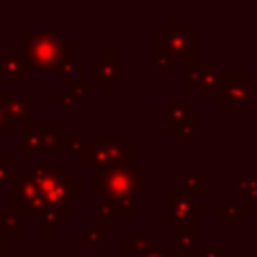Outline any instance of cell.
<instances>
[{
    "label": "cell",
    "mask_w": 257,
    "mask_h": 257,
    "mask_svg": "<svg viewBox=\"0 0 257 257\" xmlns=\"http://www.w3.org/2000/svg\"><path fill=\"white\" fill-rule=\"evenodd\" d=\"M23 57L27 70H59L63 63L72 61L75 43L63 39L57 32H21Z\"/></svg>",
    "instance_id": "1"
},
{
    "label": "cell",
    "mask_w": 257,
    "mask_h": 257,
    "mask_svg": "<svg viewBox=\"0 0 257 257\" xmlns=\"http://www.w3.org/2000/svg\"><path fill=\"white\" fill-rule=\"evenodd\" d=\"M45 205L61 217H70L75 212V196L84 194V187L75 181V176L63 172L61 165H34L30 172Z\"/></svg>",
    "instance_id": "2"
},
{
    "label": "cell",
    "mask_w": 257,
    "mask_h": 257,
    "mask_svg": "<svg viewBox=\"0 0 257 257\" xmlns=\"http://www.w3.org/2000/svg\"><path fill=\"white\" fill-rule=\"evenodd\" d=\"M147 172V165L142 163H117L108 167L93 169V192L95 196H102L108 203L133 199L136 201L142 192V176Z\"/></svg>",
    "instance_id": "3"
},
{
    "label": "cell",
    "mask_w": 257,
    "mask_h": 257,
    "mask_svg": "<svg viewBox=\"0 0 257 257\" xmlns=\"http://www.w3.org/2000/svg\"><path fill=\"white\" fill-rule=\"evenodd\" d=\"M214 99L223 104L228 113H246L250 104L257 102V81L248 79V75L241 70H219Z\"/></svg>",
    "instance_id": "4"
},
{
    "label": "cell",
    "mask_w": 257,
    "mask_h": 257,
    "mask_svg": "<svg viewBox=\"0 0 257 257\" xmlns=\"http://www.w3.org/2000/svg\"><path fill=\"white\" fill-rule=\"evenodd\" d=\"M156 50L167 52L174 61H194L196 52V23L194 21H172L169 18L154 34Z\"/></svg>",
    "instance_id": "5"
},
{
    "label": "cell",
    "mask_w": 257,
    "mask_h": 257,
    "mask_svg": "<svg viewBox=\"0 0 257 257\" xmlns=\"http://www.w3.org/2000/svg\"><path fill=\"white\" fill-rule=\"evenodd\" d=\"M5 185L12 187V201H9L7 208L12 210L18 217H25V214H41L48 205H45L43 196L39 192V185L34 183V178L27 174V176H21V174H12L9 181Z\"/></svg>",
    "instance_id": "6"
},
{
    "label": "cell",
    "mask_w": 257,
    "mask_h": 257,
    "mask_svg": "<svg viewBox=\"0 0 257 257\" xmlns=\"http://www.w3.org/2000/svg\"><path fill=\"white\" fill-rule=\"evenodd\" d=\"M23 154H41V151H52L57 147L59 138L63 136L61 124L52 122V124H36V122H27L21 126Z\"/></svg>",
    "instance_id": "7"
},
{
    "label": "cell",
    "mask_w": 257,
    "mask_h": 257,
    "mask_svg": "<svg viewBox=\"0 0 257 257\" xmlns=\"http://www.w3.org/2000/svg\"><path fill=\"white\" fill-rule=\"evenodd\" d=\"M97 81L104 93H113L120 81H124V63L115 57L113 50H106L97 61H93V84Z\"/></svg>",
    "instance_id": "8"
},
{
    "label": "cell",
    "mask_w": 257,
    "mask_h": 257,
    "mask_svg": "<svg viewBox=\"0 0 257 257\" xmlns=\"http://www.w3.org/2000/svg\"><path fill=\"white\" fill-rule=\"evenodd\" d=\"M185 90L187 93H210L214 90L219 79V66L217 61H192L185 63Z\"/></svg>",
    "instance_id": "9"
},
{
    "label": "cell",
    "mask_w": 257,
    "mask_h": 257,
    "mask_svg": "<svg viewBox=\"0 0 257 257\" xmlns=\"http://www.w3.org/2000/svg\"><path fill=\"white\" fill-rule=\"evenodd\" d=\"M194 201L181 194L165 196V226L169 228H187L194 226Z\"/></svg>",
    "instance_id": "10"
},
{
    "label": "cell",
    "mask_w": 257,
    "mask_h": 257,
    "mask_svg": "<svg viewBox=\"0 0 257 257\" xmlns=\"http://www.w3.org/2000/svg\"><path fill=\"white\" fill-rule=\"evenodd\" d=\"M5 111H7L9 122L14 124H27L32 122V93H21V95H7L5 102Z\"/></svg>",
    "instance_id": "11"
},
{
    "label": "cell",
    "mask_w": 257,
    "mask_h": 257,
    "mask_svg": "<svg viewBox=\"0 0 257 257\" xmlns=\"http://www.w3.org/2000/svg\"><path fill=\"white\" fill-rule=\"evenodd\" d=\"M174 185H176V192L174 194L181 196H203L205 190H208V176L205 174H176L174 176Z\"/></svg>",
    "instance_id": "12"
},
{
    "label": "cell",
    "mask_w": 257,
    "mask_h": 257,
    "mask_svg": "<svg viewBox=\"0 0 257 257\" xmlns=\"http://www.w3.org/2000/svg\"><path fill=\"white\" fill-rule=\"evenodd\" d=\"M27 72L23 52H3L0 54V81H21Z\"/></svg>",
    "instance_id": "13"
},
{
    "label": "cell",
    "mask_w": 257,
    "mask_h": 257,
    "mask_svg": "<svg viewBox=\"0 0 257 257\" xmlns=\"http://www.w3.org/2000/svg\"><path fill=\"white\" fill-rule=\"evenodd\" d=\"M167 120L174 124H196V104L194 102H167L165 104Z\"/></svg>",
    "instance_id": "14"
},
{
    "label": "cell",
    "mask_w": 257,
    "mask_h": 257,
    "mask_svg": "<svg viewBox=\"0 0 257 257\" xmlns=\"http://www.w3.org/2000/svg\"><path fill=\"white\" fill-rule=\"evenodd\" d=\"M154 246H158L154 235H126L122 239L124 257H142L145 253H149Z\"/></svg>",
    "instance_id": "15"
},
{
    "label": "cell",
    "mask_w": 257,
    "mask_h": 257,
    "mask_svg": "<svg viewBox=\"0 0 257 257\" xmlns=\"http://www.w3.org/2000/svg\"><path fill=\"white\" fill-rule=\"evenodd\" d=\"M176 232V244L172 246L174 255H192L196 248V228L187 226V228H174Z\"/></svg>",
    "instance_id": "16"
},
{
    "label": "cell",
    "mask_w": 257,
    "mask_h": 257,
    "mask_svg": "<svg viewBox=\"0 0 257 257\" xmlns=\"http://www.w3.org/2000/svg\"><path fill=\"white\" fill-rule=\"evenodd\" d=\"M84 147H86V140L81 133H63L59 138L57 147L52 149V154H79L81 156Z\"/></svg>",
    "instance_id": "17"
},
{
    "label": "cell",
    "mask_w": 257,
    "mask_h": 257,
    "mask_svg": "<svg viewBox=\"0 0 257 257\" xmlns=\"http://www.w3.org/2000/svg\"><path fill=\"white\" fill-rule=\"evenodd\" d=\"M115 217H117V210L113 203H108V201H99L97 205H95L93 210V226L97 228H108L115 223Z\"/></svg>",
    "instance_id": "18"
},
{
    "label": "cell",
    "mask_w": 257,
    "mask_h": 257,
    "mask_svg": "<svg viewBox=\"0 0 257 257\" xmlns=\"http://www.w3.org/2000/svg\"><path fill=\"white\" fill-rule=\"evenodd\" d=\"M214 212L219 214V217L226 219V223L230 228H235L237 223H239L241 217H246V212H248V205L246 203H219L217 208H214Z\"/></svg>",
    "instance_id": "19"
},
{
    "label": "cell",
    "mask_w": 257,
    "mask_h": 257,
    "mask_svg": "<svg viewBox=\"0 0 257 257\" xmlns=\"http://www.w3.org/2000/svg\"><path fill=\"white\" fill-rule=\"evenodd\" d=\"M235 190H237V194L244 196L246 201L257 203V174H244V176H237Z\"/></svg>",
    "instance_id": "20"
},
{
    "label": "cell",
    "mask_w": 257,
    "mask_h": 257,
    "mask_svg": "<svg viewBox=\"0 0 257 257\" xmlns=\"http://www.w3.org/2000/svg\"><path fill=\"white\" fill-rule=\"evenodd\" d=\"M0 214H3V219H0V223H3V237L12 239V237L21 235L23 226H21V217H18V214H14L7 205H3V208H0Z\"/></svg>",
    "instance_id": "21"
},
{
    "label": "cell",
    "mask_w": 257,
    "mask_h": 257,
    "mask_svg": "<svg viewBox=\"0 0 257 257\" xmlns=\"http://www.w3.org/2000/svg\"><path fill=\"white\" fill-rule=\"evenodd\" d=\"M172 136L176 138V142H181V145H192V142L196 140V133H194V126L192 124H174L172 122Z\"/></svg>",
    "instance_id": "22"
},
{
    "label": "cell",
    "mask_w": 257,
    "mask_h": 257,
    "mask_svg": "<svg viewBox=\"0 0 257 257\" xmlns=\"http://www.w3.org/2000/svg\"><path fill=\"white\" fill-rule=\"evenodd\" d=\"M192 257H230L226 246H196Z\"/></svg>",
    "instance_id": "23"
},
{
    "label": "cell",
    "mask_w": 257,
    "mask_h": 257,
    "mask_svg": "<svg viewBox=\"0 0 257 257\" xmlns=\"http://www.w3.org/2000/svg\"><path fill=\"white\" fill-rule=\"evenodd\" d=\"M59 72H61V79L63 81H75L77 72H84V61H77V59H72V61L63 63V66L59 68Z\"/></svg>",
    "instance_id": "24"
},
{
    "label": "cell",
    "mask_w": 257,
    "mask_h": 257,
    "mask_svg": "<svg viewBox=\"0 0 257 257\" xmlns=\"http://www.w3.org/2000/svg\"><path fill=\"white\" fill-rule=\"evenodd\" d=\"M154 66L158 68L160 72H174V68H176V61H174V59L169 57L167 52H163V50H156V54H154Z\"/></svg>",
    "instance_id": "25"
},
{
    "label": "cell",
    "mask_w": 257,
    "mask_h": 257,
    "mask_svg": "<svg viewBox=\"0 0 257 257\" xmlns=\"http://www.w3.org/2000/svg\"><path fill=\"white\" fill-rule=\"evenodd\" d=\"M84 241L88 246H102L104 241H106V237H104L102 228H97V226H93V223H90V226L84 230Z\"/></svg>",
    "instance_id": "26"
},
{
    "label": "cell",
    "mask_w": 257,
    "mask_h": 257,
    "mask_svg": "<svg viewBox=\"0 0 257 257\" xmlns=\"http://www.w3.org/2000/svg\"><path fill=\"white\" fill-rule=\"evenodd\" d=\"M52 102L61 104L63 111H75L77 104H79V97H75L72 93H54L52 95Z\"/></svg>",
    "instance_id": "27"
},
{
    "label": "cell",
    "mask_w": 257,
    "mask_h": 257,
    "mask_svg": "<svg viewBox=\"0 0 257 257\" xmlns=\"http://www.w3.org/2000/svg\"><path fill=\"white\" fill-rule=\"evenodd\" d=\"M7 95L9 93H0V138L7 136L12 131V122L7 117V111H5V102H7Z\"/></svg>",
    "instance_id": "28"
},
{
    "label": "cell",
    "mask_w": 257,
    "mask_h": 257,
    "mask_svg": "<svg viewBox=\"0 0 257 257\" xmlns=\"http://www.w3.org/2000/svg\"><path fill=\"white\" fill-rule=\"evenodd\" d=\"M12 176V156L9 154H0V185L9 181Z\"/></svg>",
    "instance_id": "29"
},
{
    "label": "cell",
    "mask_w": 257,
    "mask_h": 257,
    "mask_svg": "<svg viewBox=\"0 0 257 257\" xmlns=\"http://www.w3.org/2000/svg\"><path fill=\"white\" fill-rule=\"evenodd\" d=\"M95 90V84L93 81H72V95L75 97H84L86 93H93Z\"/></svg>",
    "instance_id": "30"
},
{
    "label": "cell",
    "mask_w": 257,
    "mask_h": 257,
    "mask_svg": "<svg viewBox=\"0 0 257 257\" xmlns=\"http://www.w3.org/2000/svg\"><path fill=\"white\" fill-rule=\"evenodd\" d=\"M117 210V214H124V217H128V214L136 212V201L133 199H124V201H117V203H113Z\"/></svg>",
    "instance_id": "31"
},
{
    "label": "cell",
    "mask_w": 257,
    "mask_h": 257,
    "mask_svg": "<svg viewBox=\"0 0 257 257\" xmlns=\"http://www.w3.org/2000/svg\"><path fill=\"white\" fill-rule=\"evenodd\" d=\"M142 257H176V255H174L172 246H154L149 253H145Z\"/></svg>",
    "instance_id": "32"
},
{
    "label": "cell",
    "mask_w": 257,
    "mask_h": 257,
    "mask_svg": "<svg viewBox=\"0 0 257 257\" xmlns=\"http://www.w3.org/2000/svg\"><path fill=\"white\" fill-rule=\"evenodd\" d=\"M0 257H12V244L3 235H0Z\"/></svg>",
    "instance_id": "33"
},
{
    "label": "cell",
    "mask_w": 257,
    "mask_h": 257,
    "mask_svg": "<svg viewBox=\"0 0 257 257\" xmlns=\"http://www.w3.org/2000/svg\"><path fill=\"white\" fill-rule=\"evenodd\" d=\"M208 212V208H205L203 203H194V217H201V214Z\"/></svg>",
    "instance_id": "34"
},
{
    "label": "cell",
    "mask_w": 257,
    "mask_h": 257,
    "mask_svg": "<svg viewBox=\"0 0 257 257\" xmlns=\"http://www.w3.org/2000/svg\"><path fill=\"white\" fill-rule=\"evenodd\" d=\"M95 257H108V255H95Z\"/></svg>",
    "instance_id": "35"
},
{
    "label": "cell",
    "mask_w": 257,
    "mask_h": 257,
    "mask_svg": "<svg viewBox=\"0 0 257 257\" xmlns=\"http://www.w3.org/2000/svg\"><path fill=\"white\" fill-rule=\"evenodd\" d=\"M239 257H253V255H239Z\"/></svg>",
    "instance_id": "36"
},
{
    "label": "cell",
    "mask_w": 257,
    "mask_h": 257,
    "mask_svg": "<svg viewBox=\"0 0 257 257\" xmlns=\"http://www.w3.org/2000/svg\"><path fill=\"white\" fill-rule=\"evenodd\" d=\"M0 54H3V48H0Z\"/></svg>",
    "instance_id": "37"
},
{
    "label": "cell",
    "mask_w": 257,
    "mask_h": 257,
    "mask_svg": "<svg viewBox=\"0 0 257 257\" xmlns=\"http://www.w3.org/2000/svg\"><path fill=\"white\" fill-rule=\"evenodd\" d=\"M75 257H81V255H75Z\"/></svg>",
    "instance_id": "38"
}]
</instances>
